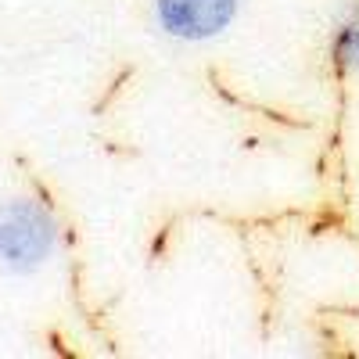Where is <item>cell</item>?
I'll use <instances>...</instances> for the list:
<instances>
[{
  "mask_svg": "<svg viewBox=\"0 0 359 359\" xmlns=\"http://www.w3.org/2000/svg\"><path fill=\"white\" fill-rule=\"evenodd\" d=\"M241 0H155V25L169 40L208 43L237 18Z\"/></svg>",
  "mask_w": 359,
  "mask_h": 359,
  "instance_id": "2",
  "label": "cell"
},
{
  "mask_svg": "<svg viewBox=\"0 0 359 359\" xmlns=\"http://www.w3.org/2000/svg\"><path fill=\"white\" fill-rule=\"evenodd\" d=\"M334 62L348 72H359V4L341 18V25L334 29V43H331Z\"/></svg>",
  "mask_w": 359,
  "mask_h": 359,
  "instance_id": "3",
  "label": "cell"
},
{
  "mask_svg": "<svg viewBox=\"0 0 359 359\" xmlns=\"http://www.w3.org/2000/svg\"><path fill=\"white\" fill-rule=\"evenodd\" d=\"M62 230L54 212L36 198H11L0 205V266L11 273H36L57 252Z\"/></svg>",
  "mask_w": 359,
  "mask_h": 359,
  "instance_id": "1",
  "label": "cell"
}]
</instances>
